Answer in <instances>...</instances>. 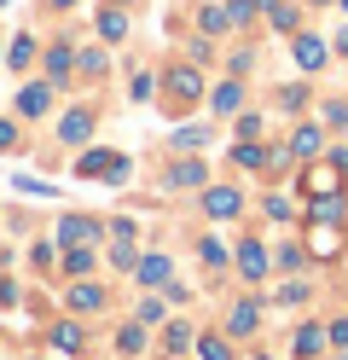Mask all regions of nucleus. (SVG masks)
I'll list each match as a JSON object with an SVG mask.
<instances>
[{
    "instance_id": "25",
    "label": "nucleus",
    "mask_w": 348,
    "mask_h": 360,
    "mask_svg": "<svg viewBox=\"0 0 348 360\" xmlns=\"http://www.w3.org/2000/svg\"><path fill=\"white\" fill-rule=\"evenodd\" d=\"M267 18H273V30H296V12H290V6H278V0L267 6Z\"/></svg>"
},
{
    "instance_id": "8",
    "label": "nucleus",
    "mask_w": 348,
    "mask_h": 360,
    "mask_svg": "<svg viewBox=\"0 0 348 360\" xmlns=\"http://www.w3.org/2000/svg\"><path fill=\"white\" fill-rule=\"evenodd\" d=\"M70 308H76V314H99V308H105V290H99V285H87V279H82V285H70Z\"/></svg>"
},
{
    "instance_id": "21",
    "label": "nucleus",
    "mask_w": 348,
    "mask_h": 360,
    "mask_svg": "<svg viewBox=\"0 0 348 360\" xmlns=\"http://www.w3.org/2000/svg\"><path fill=\"white\" fill-rule=\"evenodd\" d=\"M169 186H203V163H174L169 169Z\"/></svg>"
},
{
    "instance_id": "10",
    "label": "nucleus",
    "mask_w": 348,
    "mask_h": 360,
    "mask_svg": "<svg viewBox=\"0 0 348 360\" xmlns=\"http://www.w3.org/2000/svg\"><path fill=\"white\" fill-rule=\"evenodd\" d=\"M255 326H262V314H255V302H238V308L226 314V331H232V337H250Z\"/></svg>"
},
{
    "instance_id": "35",
    "label": "nucleus",
    "mask_w": 348,
    "mask_h": 360,
    "mask_svg": "<svg viewBox=\"0 0 348 360\" xmlns=\"http://www.w3.org/2000/svg\"><path fill=\"white\" fill-rule=\"evenodd\" d=\"M337 53H348V30H342V35H337Z\"/></svg>"
},
{
    "instance_id": "18",
    "label": "nucleus",
    "mask_w": 348,
    "mask_h": 360,
    "mask_svg": "<svg viewBox=\"0 0 348 360\" xmlns=\"http://www.w3.org/2000/svg\"><path fill=\"white\" fill-rule=\"evenodd\" d=\"M99 35H105V41H122V35H128V18L116 12V6H105V12H99Z\"/></svg>"
},
{
    "instance_id": "4",
    "label": "nucleus",
    "mask_w": 348,
    "mask_h": 360,
    "mask_svg": "<svg viewBox=\"0 0 348 360\" xmlns=\"http://www.w3.org/2000/svg\"><path fill=\"white\" fill-rule=\"evenodd\" d=\"M76 174H105V180H122V174H128V163H122L116 151H87L82 163H76Z\"/></svg>"
},
{
    "instance_id": "20",
    "label": "nucleus",
    "mask_w": 348,
    "mask_h": 360,
    "mask_svg": "<svg viewBox=\"0 0 348 360\" xmlns=\"http://www.w3.org/2000/svg\"><path fill=\"white\" fill-rule=\"evenodd\" d=\"M53 343H58L64 354H82V326H76V320H64V326L53 331Z\"/></svg>"
},
{
    "instance_id": "32",
    "label": "nucleus",
    "mask_w": 348,
    "mask_h": 360,
    "mask_svg": "<svg viewBox=\"0 0 348 360\" xmlns=\"http://www.w3.org/2000/svg\"><path fill=\"white\" fill-rule=\"evenodd\" d=\"M267 215L273 221H290V198H267Z\"/></svg>"
},
{
    "instance_id": "22",
    "label": "nucleus",
    "mask_w": 348,
    "mask_h": 360,
    "mask_svg": "<svg viewBox=\"0 0 348 360\" xmlns=\"http://www.w3.org/2000/svg\"><path fill=\"white\" fill-rule=\"evenodd\" d=\"M116 349H122V354H139V349H146V326H122V331H116Z\"/></svg>"
},
{
    "instance_id": "37",
    "label": "nucleus",
    "mask_w": 348,
    "mask_h": 360,
    "mask_svg": "<svg viewBox=\"0 0 348 360\" xmlns=\"http://www.w3.org/2000/svg\"><path fill=\"white\" fill-rule=\"evenodd\" d=\"M0 6H6V0H0Z\"/></svg>"
},
{
    "instance_id": "16",
    "label": "nucleus",
    "mask_w": 348,
    "mask_h": 360,
    "mask_svg": "<svg viewBox=\"0 0 348 360\" xmlns=\"http://www.w3.org/2000/svg\"><path fill=\"white\" fill-rule=\"evenodd\" d=\"M308 297H314V285H308V279H290V285H278V297H273V302H285V308H302Z\"/></svg>"
},
{
    "instance_id": "3",
    "label": "nucleus",
    "mask_w": 348,
    "mask_h": 360,
    "mask_svg": "<svg viewBox=\"0 0 348 360\" xmlns=\"http://www.w3.org/2000/svg\"><path fill=\"white\" fill-rule=\"evenodd\" d=\"M169 94H174V105H192L203 94V76L192 70V64H174V70H169Z\"/></svg>"
},
{
    "instance_id": "31",
    "label": "nucleus",
    "mask_w": 348,
    "mask_h": 360,
    "mask_svg": "<svg viewBox=\"0 0 348 360\" xmlns=\"http://www.w3.org/2000/svg\"><path fill=\"white\" fill-rule=\"evenodd\" d=\"M325 122H331V128H348V105H342V99L325 105Z\"/></svg>"
},
{
    "instance_id": "29",
    "label": "nucleus",
    "mask_w": 348,
    "mask_h": 360,
    "mask_svg": "<svg viewBox=\"0 0 348 360\" xmlns=\"http://www.w3.org/2000/svg\"><path fill=\"white\" fill-rule=\"evenodd\" d=\"M203 262H209V267H221V262H226V250H221V238H203Z\"/></svg>"
},
{
    "instance_id": "26",
    "label": "nucleus",
    "mask_w": 348,
    "mask_h": 360,
    "mask_svg": "<svg viewBox=\"0 0 348 360\" xmlns=\"http://www.w3.org/2000/svg\"><path fill=\"white\" fill-rule=\"evenodd\" d=\"M30 58H35V41L18 35V41H12V64H30Z\"/></svg>"
},
{
    "instance_id": "34",
    "label": "nucleus",
    "mask_w": 348,
    "mask_h": 360,
    "mask_svg": "<svg viewBox=\"0 0 348 360\" xmlns=\"http://www.w3.org/2000/svg\"><path fill=\"white\" fill-rule=\"evenodd\" d=\"M12 140H18V128H12V122H0V151H6Z\"/></svg>"
},
{
    "instance_id": "7",
    "label": "nucleus",
    "mask_w": 348,
    "mask_h": 360,
    "mask_svg": "<svg viewBox=\"0 0 348 360\" xmlns=\"http://www.w3.org/2000/svg\"><path fill=\"white\" fill-rule=\"evenodd\" d=\"M46 105H53V87H23V94H18V117H46Z\"/></svg>"
},
{
    "instance_id": "27",
    "label": "nucleus",
    "mask_w": 348,
    "mask_h": 360,
    "mask_svg": "<svg viewBox=\"0 0 348 360\" xmlns=\"http://www.w3.org/2000/svg\"><path fill=\"white\" fill-rule=\"evenodd\" d=\"M314 215H319V221H337V215H342V198H319Z\"/></svg>"
},
{
    "instance_id": "2",
    "label": "nucleus",
    "mask_w": 348,
    "mask_h": 360,
    "mask_svg": "<svg viewBox=\"0 0 348 360\" xmlns=\"http://www.w3.org/2000/svg\"><path fill=\"white\" fill-rule=\"evenodd\" d=\"M290 53H296V64H302L308 76H314V70H325V58H331V47H325L319 35H296V41H290Z\"/></svg>"
},
{
    "instance_id": "15",
    "label": "nucleus",
    "mask_w": 348,
    "mask_h": 360,
    "mask_svg": "<svg viewBox=\"0 0 348 360\" xmlns=\"http://www.w3.org/2000/svg\"><path fill=\"white\" fill-rule=\"evenodd\" d=\"M134 274H139V285H162V279H169V256H146Z\"/></svg>"
},
{
    "instance_id": "17",
    "label": "nucleus",
    "mask_w": 348,
    "mask_h": 360,
    "mask_svg": "<svg viewBox=\"0 0 348 360\" xmlns=\"http://www.w3.org/2000/svg\"><path fill=\"white\" fill-rule=\"evenodd\" d=\"M267 157H273V151H262L255 140H244L238 151H232V163H238V169H267Z\"/></svg>"
},
{
    "instance_id": "23",
    "label": "nucleus",
    "mask_w": 348,
    "mask_h": 360,
    "mask_svg": "<svg viewBox=\"0 0 348 360\" xmlns=\"http://www.w3.org/2000/svg\"><path fill=\"white\" fill-rule=\"evenodd\" d=\"M70 64H76V53H70V47H53V53H46V70H53V82L70 76Z\"/></svg>"
},
{
    "instance_id": "11",
    "label": "nucleus",
    "mask_w": 348,
    "mask_h": 360,
    "mask_svg": "<svg viewBox=\"0 0 348 360\" xmlns=\"http://www.w3.org/2000/svg\"><path fill=\"white\" fill-rule=\"evenodd\" d=\"M319 146H325V134H319V122H302V128L290 134V151H296V157H314Z\"/></svg>"
},
{
    "instance_id": "28",
    "label": "nucleus",
    "mask_w": 348,
    "mask_h": 360,
    "mask_svg": "<svg viewBox=\"0 0 348 360\" xmlns=\"http://www.w3.org/2000/svg\"><path fill=\"white\" fill-rule=\"evenodd\" d=\"M64 267H70V274H87V267H93V250H70Z\"/></svg>"
},
{
    "instance_id": "9",
    "label": "nucleus",
    "mask_w": 348,
    "mask_h": 360,
    "mask_svg": "<svg viewBox=\"0 0 348 360\" xmlns=\"http://www.w3.org/2000/svg\"><path fill=\"white\" fill-rule=\"evenodd\" d=\"M58 238H64V244H93V238H99V221H82V215H70L64 227H58Z\"/></svg>"
},
{
    "instance_id": "19",
    "label": "nucleus",
    "mask_w": 348,
    "mask_h": 360,
    "mask_svg": "<svg viewBox=\"0 0 348 360\" xmlns=\"http://www.w3.org/2000/svg\"><path fill=\"white\" fill-rule=\"evenodd\" d=\"M192 343H198V337H192V326H169V331H162V349H169V354H186Z\"/></svg>"
},
{
    "instance_id": "14",
    "label": "nucleus",
    "mask_w": 348,
    "mask_h": 360,
    "mask_svg": "<svg viewBox=\"0 0 348 360\" xmlns=\"http://www.w3.org/2000/svg\"><path fill=\"white\" fill-rule=\"evenodd\" d=\"M87 134H93V110H76L58 122V140H87Z\"/></svg>"
},
{
    "instance_id": "38",
    "label": "nucleus",
    "mask_w": 348,
    "mask_h": 360,
    "mask_svg": "<svg viewBox=\"0 0 348 360\" xmlns=\"http://www.w3.org/2000/svg\"><path fill=\"white\" fill-rule=\"evenodd\" d=\"M262 360H267V354H262Z\"/></svg>"
},
{
    "instance_id": "36",
    "label": "nucleus",
    "mask_w": 348,
    "mask_h": 360,
    "mask_svg": "<svg viewBox=\"0 0 348 360\" xmlns=\"http://www.w3.org/2000/svg\"><path fill=\"white\" fill-rule=\"evenodd\" d=\"M46 6H76V0H46Z\"/></svg>"
},
{
    "instance_id": "6",
    "label": "nucleus",
    "mask_w": 348,
    "mask_h": 360,
    "mask_svg": "<svg viewBox=\"0 0 348 360\" xmlns=\"http://www.w3.org/2000/svg\"><path fill=\"white\" fill-rule=\"evenodd\" d=\"M267 267H273V262H267V250H262L255 238L238 244V274H244V279H267Z\"/></svg>"
},
{
    "instance_id": "12",
    "label": "nucleus",
    "mask_w": 348,
    "mask_h": 360,
    "mask_svg": "<svg viewBox=\"0 0 348 360\" xmlns=\"http://www.w3.org/2000/svg\"><path fill=\"white\" fill-rule=\"evenodd\" d=\"M325 343H331V331H319V326H302V331H296V354H302V360H314Z\"/></svg>"
},
{
    "instance_id": "13",
    "label": "nucleus",
    "mask_w": 348,
    "mask_h": 360,
    "mask_svg": "<svg viewBox=\"0 0 348 360\" xmlns=\"http://www.w3.org/2000/svg\"><path fill=\"white\" fill-rule=\"evenodd\" d=\"M209 105H215L221 117H232V110L244 105V87H238V82H221V87H215V99H209Z\"/></svg>"
},
{
    "instance_id": "5",
    "label": "nucleus",
    "mask_w": 348,
    "mask_h": 360,
    "mask_svg": "<svg viewBox=\"0 0 348 360\" xmlns=\"http://www.w3.org/2000/svg\"><path fill=\"white\" fill-rule=\"evenodd\" d=\"M238 204H244V198L232 192V186H209V192H203V210L215 215V221H232V215H238Z\"/></svg>"
},
{
    "instance_id": "1",
    "label": "nucleus",
    "mask_w": 348,
    "mask_h": 360,
    "mask_svg": "<svg viewBox=\"0 0 348 360\" xmlns=\"http://www.w3.org/2000/svg\"><path fill=\"white\" fill-rule=\"evenodd\" d=\"M342 157H325V163H314L308 174H302V186H308V198L319 204V198H337V186H342Z\"/></svg>"
},
{
    "instance_id": "30",
    "label": "nucleus",
    "mask_w": 348,
    "mask_h": 360,
    "mask_svg": "<svg viewBox=\"0 0 348 360\" xmlns=\"http://www.w3.org/2000/svg\"><path fill=\"white\" fill-rule=\"evenodd\" d=\"M151 320H162V302H157V297L139 302V326H151Z\"/></svg>"
},
{
    "instance_id": "24",
    "label": "nucleus",
    "mask_w": 348,
    "mask_h": 360,
    "mask_svg": "<svg viewBox=\"0 0 348 360\" xmlns=\"http://www.w3.org/2000/svg\"><path fill=\"white\" fill-rule=\"evenodd\" d=\"M198 354H203V360H232V343H226V337H203Z\"/></svg>"
},
{
    "instance_id": "33",
    "label": "nucleus",
    "mask_w": 348,
    "mask_h": 360,
    "mask_svg": "<svg viewBox=\"0 0 348 360\" xmlns=\"http://www.w3.org/2000/svg\"><path fill=\"white\" fill-rule=\"evenodd\" d=\"M331 349H342V354H348V320H337V326H331Z\"/></svg>"
}]
</instances>
